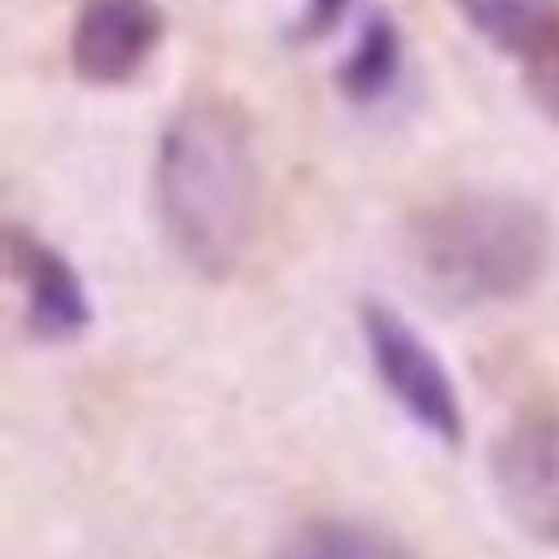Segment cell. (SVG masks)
<instances>
[{
	"label": "cell",
	"instance_id": "cell-1",
	"mask_svg": "<svg viewBox=\"0 0 559 559\" xmlns=\"http://www.w3.org/2000/svg\"><path fill=\"white\" fill-rule=\"evenodd\" d=\"M157 215L180 261L226 280L249 257L261 226V157L246 111L230 100H192L157 146Z\"/></svg>",
	"mask_w": 559,
	"mask_h": 559
},
{
	"label": "cell",
	"instance_id": "cell-2",
	"mask_svg": "<svg viewBox=\"0 0 559 559\" xmlns=\"http://www.w3.org/2000/svg\"><path fill=\"white\" fill-rule=\"evenodd\" d=\"M548 249L544 211L513 192H452L411 223V253L421 276L464 307L525 296L548 264Z\"/></svg>",
	"mask_w": 559,
	"mask_h": 559
},
{
	"label": "cell",
	"instance_id": "cell-3",
	"mask_svg": "<svg viewBox=\"0 0 559 559\" xmlns=\"http://www.w3.org/2000/svg\"><path fill=\"white\" fill-rule=\"evenodd\" d=\"M360 334H365L368 357L388 395L429 437L444 444L464 441V411H460L456 383L441 357L426 345V337L383 304L360 307Z\"/></svg>",
	"mask_w": 559,
	"mask_h": 559
},
{
	"label": "cell",
	"instance_id": "cell-4",
	"mask_svg": "<svg viewBox=\"0 0 559 559\" xmlns=\"http://www.w3.org/2000/svg\"><path fill=\"white\" fill-rule=\"evenodd\" d=\"M495 490L506 513L559 548V414L536 411L518 418L495 444Z\"/></svg>",
	"mask_w": 559,
	"mask_h": 559
},
{
	"label": "cell",
	"instance_id": "cell-5",
	"mask_svg": "<svg viewBox=\"0 0 559 559\" xmlns=\"http://www.w3.org/2000/svg\"><path fill=\"white\" fill-rule=\"evenodd\" d=\"M165 39L157 0H81L70 32L73 73L88 85H123Z\"/></svg>",
	"mask_w": 559,
	"mask_h": 559
},
{
	"label": "cell",
	"instance_id": "cell-6",
	"mask_svg": "<svg viewBox=\"0 0 559 559\" xmlns=\"http://www.w3.org/2000/svg\"><path fill=\"white\" fill-rule=\"evenodd\" d=\"M4 257H9V276L16 280L20 304H24L27 334L50 345L78 342L93 322V307L66 253H58L39 234L9 226Z\"/></svg>",
	"mask_w": 559,
	"mask_h": 559
},
{
	"label": "cell",
	"instance_id": "cell-7",
	"mask_svg": "<svg viewBox=\"0 0 559 559\" xmlns=\"http://www.w3.org/2000/svg\"><path fill=\"white\" fill-rule=\"evenodd\" d=\"M403 73V32L383 9H372L357 32L345 62L337 66V88L349 104H380Z\"/></svg>",
	"mask_w": 559,
	"mask_h": 559
},
{
	"label": "cell",
	"instance_id": "cell-8",
	"mask_svg": "<svg viewBox=\"0 0 559 559\" xmlns=\"http://www.w3.org/2000/svg\"><path fill=\"white\" fill-rule=\"evenodd\" d=\"M475 35L525 62L559 32V0H456Z\"/></svg>",
	"mask_w": 559,
	"mask_h": 559
},
{
	"label": "cell",
	"instance_id": "cell-9",
	"mask_svg": "<svg viewBox=\"0 0 559 559\" xmlns=\"http://www.w3.org/2000/svg\"><path fill=\"white\" fill-rule=\"evenodd\" d=\"M276 559H414L391 533L349 518H314L292 528Z\"/></svg>",
	"mask_w": 559,
	"mask_h": 559
},
{
	"label": "cell",
	"instance_id": "cell-10",
	"mask_svg": "<svg viewBox=\"0 0 559 559\" xmlns=\"http://www.w3.org/2000/svg\"><path fill=\"white\" fill-rule=\"evenodd\" d=\"M349 9H353V0H304L288 27V39L296 43V47H314V43L330 39V35L345 24Z\"/></svg>",
	"mask_w": 559,
	"mask_h": 559
},
{
	"label": "cell",
	"instance_id": "cell-11",
	"mask_svg": "<svg viewBox=\"0 0 559 559\" xmlns=\"http://www.w3.org/2000/svg\"><path fill=\"white\" fill-rule=\"evenodd\" d=\"M525 88L544 108V116L559 123V32L525 58Z\"/></svg>",
	"mask_w": 559,
	"mask_h": 559
}]
</instances>
